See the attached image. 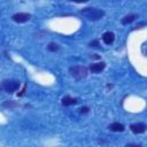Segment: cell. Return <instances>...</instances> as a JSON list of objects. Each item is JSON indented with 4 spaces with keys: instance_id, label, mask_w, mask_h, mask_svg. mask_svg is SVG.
<instances>
[{
    "instance_id": "cell-14",
    "label": "cell",
    "mask_w": 147,
    "mask_h": 147,
    "mask_svg": "<svg viewBox=\"0 0 147 147\" xmlns=\"http://www.w3.org/2000/svg\"><path fill=\"white\" fill-rule=\"evenodd\" d=\"M90 111V108L88 107H82L80 108V114H87Z\"/></svg>"
},
{
    "instance_id": "cell-13",
    "label": "cell",
    "mask_w": 147,
    "mask_h": 147,
    "mask_svg": "<svg viewBox=\"0 0 147 147\" xmlns=\"http://www.w3.org/2000/svg\"><path fill=\"white\" fill-rule=\"evenodd\" d=\"M88 46H90V47H93V48H99V47H100V44H99V40H98V39H94V40H92V41H90V44H88Z\"/></svg>"
},
{
    "instance_id": "cell-3",
    "label": "cell",
    "mask_w": 147,
    "mask_h": 147,
    "mask_svg": "<svg viewBox=\"0 0 147 147\" xmlns=\"http://www.w3.org/2000/svg\"><path fill=\"white\" fill-rule=\"evenodd\" d=\"M21 84L18 80H15V79H5L2 80L1 83V87L5 92L7 93H14L16 92L18 88H20Z\"/></svg>"
},
{
    "instance_id": "cell-1",
    "label": "cell",
    "mask_w": 147,
    "mask_h": 147,
    "mask_svg": "<svg viewBox=\"0 0 147 147\" xmlns=\"http://www.w3.org/2000/svg\"><path fill=\"white\" fill-rule=\"evenodd\" d=\"M80 14L86 17L87 20L90 21H99L101 20L103 16H105V11L102 9H99V8H94V7H86V8H83L80 10Z\"/></svg>"
},
{
    "instance_id": "cell-15",
    "label": "cell",
    "mask_w": 147,
    "mask_h": 147,
    "mask_svg": "<svg viewBox=\"0 0 147 147\" xmlns=\"http://www.w3.org/2000/svg\"><path fill=\"white\" fill-rule=\"evenodd\" d=\"M124 147H141V145H138V144H127Z\"/></svg>"
},
{
    "instance_id": "cell-4",
    "label": "cell",
    "mask_w": 147,
    "mask_h": 147,
    "mask_svg": "<svg viewBox=\"0 0 147 147\" xmlns=\"http://www.w3.org/2000/svg\"><path fill=\"white\" fill-rule=\"evenodd\" d=\"M31 18V15L29 13H16L11 16V20L16 23H25Z\"/></svg>"
},
{
    "instance_id": "cell-7",
    "label": "cell",
    "mask_w": 147,
    "mask_h": 147,
    "mask_svg": "<svg viewBox=\"0 0 147 147\" xmlns=\"http://www.w3.org/2000/svg\"><path fill=\"white\" fill-rule=\"evenodd\" d=\"M105 68H106V63H105L103 61H101V62H96V63L91 64V65H90V71L93 72V74H99V72H101Z\"/></svg>"
},
{
    "instance_id": "cell-16",
    "label": "cell",
    "mask_w": 147,
    "mask_h": 147,
    "mask_svg": "<svg viewBox=\"0 0 147 147\" xmlns=\"http://www.w3.org/2000/svg\"><path fill=\"white\" fill-rule=\"evenodd\" d=\"M25 90H26V85H24L23 90L21 91V93H18V95H20V96H21V95H23V94H24V92H25Z\"/></svg>"
},
{
    "instance_id": "cell-5",
    "label": "cell",
    "mask_w": 147,
    "mask_h": 147,
    "mask_svg": "<svg viewBox=\"0 0 147 147\" xmlns=\"http://www.w3.org/2000/svg\"><path fill=\"white\" fill-rule=\"evenodd\" d=\"M146 129H147L146 124H145V123H141V122L133 123V124L130 125V130H131L133 133H136V134H141V133H144V132L146 131Z\"/></svg>"
},
{
    "instance_id": "cell-9",
    "label": "cell",
    "mask_w": 147,
    "mask_h": 147,
    "mask_svg": "<svg viewBox=\"0 0 147 147\" xmlns=\"http://www.w3.org/2000/svg\"><path fill=\"white\" fill-rule=\"evenodd\" d=\"M108 129L113 132H123L125 130V126L119 122H114V123H110L108 125Z\"/></svg>"
},
{
    "instance_id": "cell-17",
    "label": "cell",
    "mask_w": 147,
    "mask_h": 147,
    "mask_svg": "<svg viewBox=\"0 0 147 147\" xmlns=\"http://www.w3.org/2000/svg\"><path fill=\"white\" fill-rule=\"evenodd\" d=\"M93 57H94V59H99V55H98V54H93Z\"/></svg>"
},
{
    "instance_id": "cell-18",
    "label": "cell",
    "mask_w": 147,
    "mask_h": 147,
    "mask_svg": "<svg viewBox=\"0 0 147 147\" xmlns=\"http://www.w3.org/2000/svg\"><path fill=\"white\" fill-rule=\"evenodd\" d=\"M1 90H2V87H1V85H0V91H1Z\"/></svg>"
},
{
    "instance_id": "cell-6",
    "label": "cell",
    "mask_w": 147,
    "mask_h": 147,
    "mask_svg": "<svg viewBox=\"0 0 147 147\" xmlns=\"http://www.w3.org/2000/svg\"><path fill=\"white\" fill-rule=\"evenodd\" d=\"M101 39H102V41H103L106 45H111V44L115 41V33L111 32V31H107V32H105V33L102 34Z\"/></svg>"
},
{
    "instance_id": "cell-2",
    "label": "cell",
    "mask_w": 147,
    "mask_h": 147,
    "mask_svg": "<svg viewBox=\"0 0 147 147\" xmlns=\"http://www.w3.org/2000/svg\"><path fill=\"white\" fill-rule=\"evenodd\" d=\"M69 74L71 75V77H74L77 80H80L83 78H85L88 74V69L84 65H74L69 68Z\"/></svg>"
},
{
    "instance_id": "cell-11",
    "label": "cell",
    "mask_w": 147,
    "mask_h": 147,
    "mask_svg": "<svg viewBox=\"0 0 147 147\" xmlns=\"http://www.w3.org/2000/svg\"><path fill=\"white\" fill-rule=\"evenodd\" d=\"M47 49H48L49 52H57V51L60 49V46H59L56 42H49V44L47 45Z\"/></svg>"
},
{
    "instance_id": "cell-8",
    "label": "cell",
    "mask_w": 147,
    "mask_h": 147,
    "mask_svg": "<svg viewBox=\"0 0 147 147\" xmlns=\"http://www.w3.org/2000/svg\"><path fill=\"white\" fill-rule=\"evenodd\" d=\"M138 17H139L138 14H127V15H125V16L121 20V23H122L123 25H127V24H131L132 22H134Z\"/></svg>"
},
{
    "instance_id": "cell-10",
    "label": "cell",
    "mask_w": 147,
    "mask_h": 147,
    "mask_svg": "<svg viewBox=\"0 0 147 147\" xmlns=\"http://www.w3.org/2000/svg\"><path fill=\"white\" fill-rule=\"evenodd\" d=\"M61 101H62V106H64V107L76 105V103L78 102L77 98H72V96H70V95H64V96L62 98Z\"/></svg>"
},
{
    "instance_id": "cell-12",
    "label": "cell",
    "mask_w": 147,
    "mask_h": 147,
    "mask_svg": "<svg viewBox=\"0 0 147 147\" xmlns=\"http://www.w3.org/2000/svg\"><path fill=\"white\" fill-rule=\"evenodd\" d=\"M16 106H17V103L14 102L13 100H7V101L3 102V107H7V108H14Z\"/></svg>"
}]
</instances>
